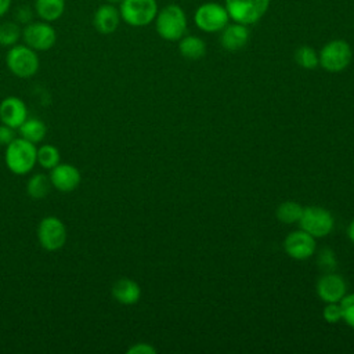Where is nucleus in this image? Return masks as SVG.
Returning a JSON list of instances; mask_svg holds the SVG:
<instances>
[{"label": "nucleus", "instance_id": "nucleus-21", "mask_svg": "<svg viewBox=\"0 0 354 354\" xmlns=\"http://www.w3.org/2000/svg\"><path fill=\"white\" fill-rule=\"evenodd\" d=\"M51 187L50 177L43 173H37L28 180L26 192L32 199H43L48 195Z\"/></svg>", "mask_w": 354, "mask_h": 354}, {"label": "nucleus", "instance_id": "nucleus-32", "mask_svg": "<svg viewBox=\"0 0 354 354\" xmlns=\"http://www.w3.org/2000/svg\"><path fill=\"white\" fill-rule=\"evenodd\" d=\"M347 235L350 238V241L354 243V220L348 224V228H347Z\"/></svg>", "mask_w": 354, "mask_h": 354}, {"label": "nucleus", "instance_id": "nucleus-11", "mask_svg": "<svg viewBox=\"0 0 354 354\" xmlns=\"http://www.w3.org/2000/svg\"><path fill=\"white\" fill-rule=\"evenodd\" d=\"M283 248L289 257L295 260H306L315 252V238L304 230H297L286 236Z\"/></svg>", "mask_w": 354, "mask_h": 354}, {"label": "nucleus", "instance_id": "nucleus-5", "mask_svg": "<svg viewBox=\"0 0 354 354\" xmlns=\"http://www.w3.org/2000/svg\"><path fill=\"white\" fill-rule=\"evenodd\" d=\"M353 51L346 40L336 39L326 43L319 54V65L328 72H342L351 62Z\"/></svg>", "mask_w": 354, "mask_h": 354}, {"label": "nucleus", "instance_id": "nucleus-23", "mask_svg": "<svg viewBox=\"0 0 354 354\" xmlns=\"http://www.w3.org/2000/svg\"><path fill=\"white\" fill-rule=\"evenodd\" d=\"M59 159H61L59 151L54 145L44 144L40 148H37V163L43 169L51 170L54 166L59 163Z\"/></svg>", "mask_w": 354, "mask_h": 354}, {"label": "nucleus", "instance_id": "nucleus-31", "mask_svg": "<svg viewBox=\"0 0 354 354\" xmlns=\"http://www.w3.org/2000/svg\"><path fill=\"white\" fill-rule=\"evenodd\" d=\"M11 7V0H0V17L6 15Z\"/></svg>", "mask_w": 354, "mask_h": 354}, {"label": "nucleus", "instance_id": "nucleus-15", "mask_svg": "<svg viewBox=\"0 0 354 354\" xmlns=\"http://www.w3.org/2000/svg\"><path fill=\"white\" fill-rule=\"evenodd\" d=\"M120 19L119 8H116L115 4L105 3L95 10L93 15V25L97 32L102 35H111L118 29Z\"/></svg>", "mask_w": 354, "mask_h": 354}, {"label": "nucleus", "instance_id": "nucleus-29", "mask_svg": "<svg viewBox=\"0 0 354 354\" xmlns=\"http://www.w3.org/2000/svg\"><path fill=\"white\" fill-rule=\"evenodd\" d=\"M156 350L148 343H136L127 350V354H155Z\"/></svg>", "mask_w": 354, "mask_h": 354}, {"label": "nucleus", "instance_id": "nucleus-14", "mask_svg": "<svg viewBox=\"0 0 354 354\" xmlns=\"http://www.w3.org/2000/svg\"><path fill=\"white\" fill-rule=\"evenodd\" d=\"M346 289V281L337 274H325L317 283V293L325 303H339L344 297Z\"/></svg>", "mask_w": 354, "mask_h": 354}, {"label": "nucleus", "instance_id": "nucleus-18", "mask_svg": "<svg viewBox=\"0 0 354 354\" xmlns=\"http://www.w3.org/2000/svg\"><path fill=\"white\" fill-rule=\"evenodd\" d=\"M35 11L41 21H57L65 11V0H36Z\"/></svg>", "mask_w": 354, "mask_h": 354}, {"label": "nucleus", "instance_id": "nucleus-16", "mask_svg": "<svg viewBox=\"0 0 354 354\" xmlns=\"http://www.w3.org/2000/svg\"><path fill=\"white\" fill-rule=\"evenodd\" d=\"M248 41H249V30L243 24L234 22L231 25H227L221 30L220 43L224 50L238 51L243 48Z\"/></svg>", "mask_w": 354, "mask_h": 354}, {"label": "nucleus", "instance_id": "nucleus-28", "mask_svg": "<svg viewBox=\"0 0 354 354\" xmlns=\"http://www.w3.org/2000/svg\"><path fill=\"white\" fill-rule=\"evenodd\" d=\"M15 129L7 126V124H0V145L7 147L14 138H15Z\"/></svg>", "mask_w": 354, "mask_h": 354}, {"label": "nucleus", "instance_id": "nucleus-26", "mask_svg": "<svg viewBox=\"0 0 354 354\" xmlns=\"http://www.w3.org/2000/svg\"><path fill=\"white\" fill-rule=\"evenodd\" d=\"M339 303H340V308H342L343 321L348 326L354 328V293L344 295V297Z\"/></svg>", "mask_w": 354, "mask_h": 354}, {"label": "nucleus", "instance_id": "nucleus-2", "mask_svg": "<svg viewBox=\"0 0 354 354\" xmlns=\"http://www.w3.org/2000/svg\"><path fill=\"white\" fill-rule=\"evenodd\" d=\"M158 35L169 41L180 40L187 30V17L177 4H169L158 11L155 18Z\"/></svg>", "mask_w": 354, "mask_h": 354}, {"label": "nucleus", "instance_id": "nucleus-20", "mask_svg": "<svg viewBox=\"0 0 354 354\" xmlns=\"http://www.w3.org/2000/svg\"><path fill=\"white\" fill-rule=\"evenodd\" d=\"M180 54L187 59H199L206 53L205 41L198 36H185L178 43Z\"/></svg>", "mask_w": 354, "mask_h": 354}, {"label": "nucleus", "instance_id": "nucleus-12", "mask_svg": "<svg viewBox=\"0 0 354 354\" xmlns=\"http://www.w3.org/2000/svg\"><path fill=\"white\" fill-rule=\"evenodd\" d=\"M51 185L61 192H72L80 184V171L71 163H58L50 173Z\"/></svg>", "mask_w": 354, "mask_h": 354}, {"label": "nucleus", "instance_id": "nucleus-9", "mask_svg": "<svg viewBox=\"0 0 354 354\" xmlns=\"http://www.w3.org/2000/svg\"><path fill=\"white\" fill-rule=\"evenodd\" d=\"M22 39L35 51H47L57 41V32L50 22L30 21L22 29Z\"/></svg>", "mask_w": 354, "mask_h": 354}, {"label": "nucleus", "instance_id": "nucleus-25", "mask_svg": "<svg viewBox=\"0 0 354 354\" xmlns=\"http://www.w3.org/2000/svg\"><path fill=\"white\" fill-rule=\"evenodd\" d=\"M295 59L304 69H314L319 64L318 54L310 46H300L295 53Z\"/></svg>", "mask_w": 354, "mask_h": 354}, {"label": "nucleus", "instance_id": "nucleus-4", "mask_svg": "<svg viewBox=\"0 0 354 354\" xmlns=\"http://www.w3.org/2000/svg\"><path fill=\"white\" fill-rule=\"evenodd\" d=\"M120 18L130 26H145L155 21L158 14L156 0H122Z\"/></svg>", "mask_w": 354, "mask_h": 354}, {"label": "nucleus", "instance_id": "nucleus-19", "mask_svg": "<svg viewBox=\"0 0 354 354\" xmlns=\"http://www.w3.org/2000/svg\"><path fill=\"white\" fill-rule=\"evenodd\" d=\"M19 134L22 138L28 140L29 142L37 144L41 142L46 137L47 133V127L44 124L43 120L37 119V118H28L19 127Z\"/></svg>", "mask_w": 354, "mask_h": 354}, {"label": "nucleus", "instance_id": "nucleus-27", "mask_svg": "<svg viewBox=\"0 0 354 354\" xmlns=\"http://www.w3.org/2000/svg\"><path fill=\"white\" fill-rule=\"evenodd\" d=\"M322 317L329 324H336L343 319L340 303H326V306L322 310Z\"/></svg>", "mask_w": 354, "mask_h": 354}, {"label": "nucleus", "instance_id": "nucleus-17", "mask_svg": "<svg viewBox=\"0 0 354 354\" xmlns=\"http://www.w3.org/2000/svg\"><path fill=\"white\" fill-rule=\"evenodd\" d=\"M112 296L113 299L124 306L136 304L140 297H141V288L140 285L130 279V278H119L113 285H112Z\"/></svg>", "mask_w": 354, "mask_h": 354}, {"label": "nucleus", "instance_id": "nucleus-13", "mask_svg": "<svg viewBox=\"0 0 354 354\" xmlns=\"http://www.w3.org/2000/svg\"><path fill=\"white\" fill-rule=\"evenodd\" d=\"M28 119L26 104L15 95L6 97L0 102V120L1 123L18 129Z\"/></svg>", "mask_w": 354, "mask_h": 354}, {"label": "nucleus", "instance_id": "nucleus-6", "mask_svg": "<svg viewBox=\"0 0 354 354\" xmlns=\"http://www.w3.org/2000/svg\"><path fill=\"white\" fill-rule=\"evenodd\" d=\"M270 0H225V8L234 22L256 24L268 10Z\"/></svg>", "mask_w": 354, "mask_h": 354}, {"label": "nucleus", "instance_id": "nucleus-33", "mask_svg": "<svg viewBox=\"0 0 354 354\" xmlns=\"http://www.w3.org/2000/svg\"><path fill=\"white\" fill-rule=\"evenodd\" d=\"M122 0H106V3H111V4H120Z\"/></svg>", "mask_w": 354, "mask_h": 354}, {"label": "nucleus", "instance_id": "nucleus-30", "mask_svg": "<svg viewBox=\"0 0 354 354\" xmlns=\"http://www.w3.org/2000/svg\"><path fill=\"white\" fill-rule=\"evenodd\" d=\"M17 21L18 22H22V24H29L30 22V17H32V12L28 7H21L17 10Z\"/></svg>", "mask_w": 354, "mask_h": 354}, {"label": "nucleus", "instance_id": "nucleus-22", "mask_svg": "<svg viewBox=\"0 0 354 354\" xmlns=\"http://www.w3.org/2000/svg\"><path fill=\"white\" fill-rule=\"evenodd\" d=\"M303 206L293 201H286L281 203L277 209V218L285 224H293L299 223L301 214H303Z\"/></svg>", "mask_w": 354, "mask_h": 354}, {"label": "nucleus", "instance_id": "nucleus-7", "mask_svg": "<svg viewBox=\"0 0 354 354\" xmlns=\"http://www.w3.org/2000/svg\"><path fill=\"white\" fill-rule=\"evenodd\" d=\"M299 224L301 230H304L314 238H322L333 230L335 220L332 213L325 207L308 206L303 209Z\"/></svg>", "mask_w": 354, "mask_h": 354}, {"label": "nucleus", "instance_id": "nucleus-1", "mask_svg": "<svg viewBox=\"0 0 354 354\" xmlns=\"http://www.w3.org/2000/svg\"><path fill=\"white\" fill-rule=\"evenodd\" d=\"M7 169L18 176L28 174L37 163L36 144L19 137L14 138L7 147L4 153Z\"/></svg>", "mask_w": 354, "mask_h": 354}, {"label": "nucleus", "instance_id": "nucleus-10", "mask_svg": "<svg viewBox=\"0 0 354 354\" xmlns=\"http://www.w3.org/2000/svg\"><path fill=\"white\" fill-rule=\"evenodd\" d=\"M37 239L43 249L58 250L66 242L65 224L55 216H47L37 225Z\"/></svg>", "mask_w": 354, "mask_h": 354}, {"label": "nucleus", "instance_id": "nucleus-24", "mask_svg": "<svg viewBox=\"0 0 354 354\" xmlns=\"http://www.w3.org/2000/svg\"><path fill=\"white\" fill-rule=\"evenodd\" d=\"M22 36V30L17 22H3L0 24V44L4 47H11L18 43Z\"/></svg>", "mask_w": 354, "mask_h": 354}, {"label": "nucleus", "instance_id": "nucleus-3", "mask_svg": "<svg viewBox=\"0 0 354 354\" xmlns=\"http://www.w3.org/2000/svg\"><path fill=\"white\" fill-rule=\"evenodd\" d=\"M6 64L12 75L22 79L33 76L40 65L36 51L26 44L11 46L6 55Z\"/></svg>", "mask_w": 354, "mask_h": 354}, {"label": "nucleus", "instance_id": "nucleus-8", "mask_svg": "<svg viewBox=\"0 0 354 354\" xmlns=\"http://www.w3.org/2000/svg\"><path fill=\"white\" fill-rule=\"evenodd\" d=\"M196 26L207 33L223 30L230 21L227 8L218 3H203L195 11Z\"/></svg>", "mask_w": 354, "mask_h": 354}]
</instances>
